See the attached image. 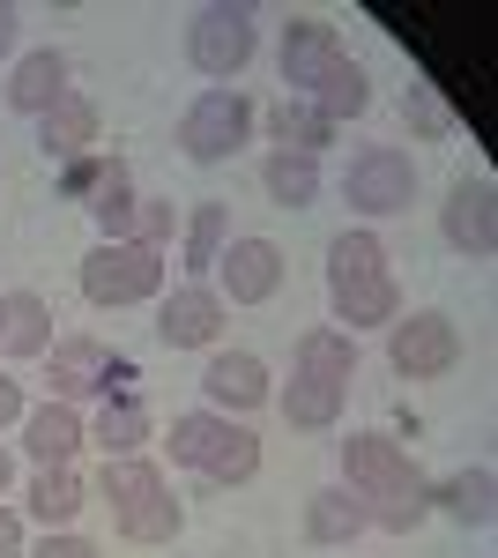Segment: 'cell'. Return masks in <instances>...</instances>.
<instances>
[{
  "instance_id": "obj_36",
  "label": "cell",
  "mask_w": 498,
  "mask_h": 558,
  "mask_svg": "<svg viewBox=\"0 0 498 558\" xmlns=\"http://www.w3.org/2000/svg\"><path fill=\"white\" fill-rule=\"evenodd\" d=\"M402 120H410L416 134H432V142H439V134H454V112H447V97H439L432 83H410V89H402Z\"/></svg>"
},
{
  "instance_id": "obj_38",
  "label": "cell",
  "mask_w": 498,
  "mask_h": 558,
  "mask_svg": "<svg viewBox=\"0 0 498 558\" xmlns=\"http://www.w3.org/2000/svg\"><path fill=\"white\" fill-rule=\"evenodd\" d=\"M31 558H97V544H89V536H75V529H45Z\"/></svg>"
},
{
  "instance_id": "obj_23",
  "label": "cell",
  "mask_w": 498,
  "mask_h": 558,
  "mask_svg": "<svg viewBox=\"0 0 498 558\" xmlns=\"http://www.w3.org/2000/svg\"><path fill=\"white\" fill-rule=\"evenodd\" d=\"M268 142H276V149H291V157H313V165H320V149L335 142V128L305 105V97H276V105H268Z\"/></svg>"
},
{
  "instance_id": "obj_20",
  "label": "cell",
  "mask_w": 498,
  "mask_h": 558,
  "mask_svg": "<svg viewBox=\"0 0 498 558\" xmlns=\"http://www.w3.org/2000/svg\"><path fill=\"white\" fill-rule=\"evenodd\" d=\"M83 439L105 454V462H120V454H142V439H149V410L134 402V395H105V410L83 425Z\"/></svg>"
},
{
  "instance_id": "obj_7",
  "label": "cell",
  "mask_w": 498,
  "mask_h": 558,
  "mask_svg": "<svg viewBox=\"0 0 498 558\" xmlns=\"http://www.w3.org/2000/svg\"><path fill=\"white\" fill-rule=\"evenodd\" d=\"M387 365L402 380H447L461 365V328L447 313H410V320L387 328Z\"/></svg>"
},
{
  "instance_id": "obj_29",
  "label": "cell",
  "mask_w": 498,
  "mask_h": 558,
  "mask_svg": "<svg viewBox=\"0 0 498 558\" xmlns=\"http://www.w3.org/2000/svg\"><path fill=\"white\" fill-rule=\"evenodd\" d=\"M223 439H231V417L223 410H186V417H171V462L179 470H208Z\"/></svg>"
},
{
  "instance_id": "obj_5",
  "label": "cell",
  "mask_w": 498,
  "mask_h": 558,
  "mask_svg": "<svg viewBox=\"0 0 498 558\" xmlns=\"http://www.w3.org/2000/svg\"><path fill=\"white\" fill-rule=\"evenodd\" d=\"M52 402H83V395H126L134 357H112L97 336H52Z\"/></svg>"
},
{
  "instance_id": "obj_9",
  "label": "cell",
  "mask_w": 498,
  "mask_h": 558,
  "mask_svg": "<svg viewBox=\"0 0 498 558\" xmlns=\"http://www.w3.org/2000/svg\"><path fill=\"white\" fill-rule=\"evenodd\" d=\"M416 462L410 447L394 439V432H350L342 439V492H357V499H379V492H394V484H410Z\"/></svg>"
},
{
  "instance_id": "obj_31",
  "label": "cell",
  "mask_w": 498,
  "mask_h": 558,
  "mask_svg": "<svg viewBox=\"0 0 498 558\" xmlns=\"http://www.w3.org/2000/svg\"><path fill=\"white\" fill-rule=\"evenodd\" d=\"M112 521H120V536H126V544H171V536L186 529V507L171 499V484H165V492H149V499L120 507Z\"/></svg>"
},
{
  "instance_id": "obj_22",
  "label": "cell",
  "mask_w": 498,
  "mask_h": 558,
  "mask_svg": "<svg viewBox=\"0 0 498 558\" xmlns=\"http://www.w3.org/2000/svg\"><path fill=\"white\" fill-rule=\"evenodd\" d=\"M305 105H313V112H320L328 128H342V120H357V112L373 105V75H365V68H357V60L342 52V60H335L328 75H320V83L305 89Z\"/></svg>"
},
{
  "instance_id": "obj_26",
  "label": "cell",
  "mask_w": 498,
  "mask_h": 558,
  "mask_svg": "<svg viewBox=\"0 0 498 558\" xmlns=\"http://www.w3.org/2000/svg\"><path fill=\"white\" fill-rule=\"evenodd\" d=\"M297 373L350 387L357 380V336H342V328H305V336H297Z\"/></svg>"
},
{
  "instance_id": "obj_39",
  "label": "cell",
  "mask_w": 498,
  "mask_h": 558,
  "mask_svg": "<svg viewBox=\"0 0 498 558\" xmlns=\"http://www.w3.org/2000/svg\"><path fill=\"white\" fill-rule=\"evenodd\" d=\"M23 410H31V402H23V380H15V373H0V432L23 425Z\"/></svg>"
},
{
  "instance_id": "obj_19",
  "label": "cell",
  "mask_w": 498,
  "mask_h": 558,
  "mask_svg": "<svg viewBox=\"0 0 498 558\" xmlns=\"http://www.w3.org/2000/svg\"><path fill=\"white\" fill-rule=\"evenodd\" d=\"M52 350V305L38 291H8L0 299V357H45Z\"/></svg>"
},
{
  "instance_id": "obj_11",
  "label": "cell",
  "mask_w": 498,
  "mask_h": 558,
  "mask_svg": "<svg viewBox=\"0 0 498 558\" xmlns=\"http://www.w3.org/2000/svg\"><path fill=\"white\" fill-rule=\"evenodd\" d=\"M223 320H231V305L216 299L208 283H179V291L157 305V336H165V350H216Z\"/></svg>"
},
{
  "instance_id": "obj_1",
  "label": "cell",
  "mask_w": 498,
  "mask_h": 558,
  "mask_svg": "<svg viewBox=\"0 0 498 558\" xmlns=\"http://www.w3.org/2000/svg\"><path fill=\"white\" fill-rule=\"evenodd\" d=\"M253 97L239 83L231 89H202L186 112H179V149H186V165H223V157H239L253 142Z\"/></svg>"
},
{
  "instance_id": "obj_41",
  "label": "cell",
  "mask_w": 498,
  "mask_h": 558,
  "mask_svg": "<svg viewBox=\"0 0 498 558\" xmlns=\"http://www.w3.org/2000/svg\"><path fill=\"white\" fill-rule=\"evenodd\" d=\"M15 23H23V15H15V8H0V60L15 52Z\"/></svg>"
},
{
  "instance_id": "obj_28",
  "label": "cell",
  "mask_w": 498,
  "mask_h": 558,
  "mask_svg": "<svg viewBox=\"0 0 498 558\" xmlns=\"http://www.w3.org/2000/svg\"><path fill=\"white\" fill-rule=\"evenodd\" d=\"M260 186H268L276 209H313V202H320V165H313V157H291V149H268Z\"/></svg>"
},
{
  "instance_id": "obj_4",
  "label": "cell",
  "mask_w": 498,
  "mask_h": 558,
  "mask_svg": "<svg viewBox=\"0 0 498 558\" xmlns=\"http://www.w3.org/2000/svg\"><path fill=\"white\" fill-rule=\"evenodd\" d=\"M342 202L357 216H402L416 202V165L410 149H394V142H373V149H357L350 157V172H342Z\"/></svg>"
},
{
  "instance_id": "obj_27",
  "label": "cell",
  "mask_w": 498,
  "mask_h": 558,
  "mask_svg": "<svg viewBox=\"0 0 498 558\" xmlns=\"http://www.w3.org/2000/svg\"><path fill=\"white\" fill-rule=\"evenodd\" d=\"M134 172H126V157H105V179L89 186V216H97V239H126V223H134Z\"/></svg>"
},
{
  "instance_id": "obj_21",
  "label": "cell",
  "mask_w": 498,
  "mask_h": 558,
  "mask_svg": "<svg viewBox=\"0 0 498 558\" xmlns=\"http://www.w3.org/2000/svg\"><path fill=\"white\" fill-rule=\"evenodd\" d=\"M23 499H31V521H38V529H75V514L89 507V484L75 476V462H60V470L31 476V492H23Z\"/></svg>"
},
{
  "instance_id": "obj_24",
  "label": "cell",
  "mask_w": 498,
  "mask_h": 558,
  "mask_svg": "<svg viewBox=\"0 0 498 558\" xmlns=\"http://www.w3.org/2000/svg\"><path fill=\"white\" fill-rule=\"evenodd\" d=\"M342 395H350V387L313 380V373H291V387H283L276 402H283V417H291L297 432H335L342 425Z\"/></svg>"
},
{
  "instance_id": "obj_25",
  "label": "cell",
  "mask_w": 498,
  "mask_h": 558,
  "mask_svg": "<svg viewBox=\"0 0 498 558\" xmlns=\"http://www.w3.org/2000/svg\"><path fill=\"white\" fill-rule=\"evenodd\" d=\"M432 521V476L416 470L410 484H394V492H379V499H365V529H387V536H410V529H424Z\"/></svg>"
},
{
  "instance_id": "obj_32",
  "label": "cell",
  "mask_w": 498,
  "mask_h": 558,
  "mask_svg": "<svg viewBox=\"0 0 498 558\" xmlns=\"http://www.w3.org/2000/svg\"><path fill=\"white\" fill-rule=\"evenodd\" d=\"M179 239H186V276H194V283L216 276V254L231 246V209H223V202H202V209L186 216V231H179Z\"/></svg>"
},
{
  "instance_id": "obj_35",
  "label": "cell",
  "mask_w": 498,
  "mask_h": 558,
  "mask_svg": "<svg viewBox=\"0 0 498 558\" xmlns=\"http://www.w3.org/2000/svg\"><path fill=\"white\" fill-rule=\"evenodd\" d=\"M186 231V216H179V202H134V223H126V239L134 246H149V254H165L171 239Z\"/></svg>"
},
{
  "instance_id": "obj_15",
  "label": "cell",
  "mask_w": 498,
  "mask_h": 558,
  "mask_svg": "<svg viewBox=\"0 0 498 558\" xmlns=\"http://www.w3.org/2000/svg\"><path fill=\"white\" fill-rule=\"evenodd\" d=\"M432 514H454L461 529H491L498 521V476L476 462V470H454L432 484Z\"/></svg>"
},
{
  "instance_id": "obj_8",
  "label": "cell",
  "mask_w": 498,
  "mask_h": 558,
  "mask_svg": "<svg viewBox=\"0 0 498 558\" xmlns=\"http://www.w3.org/2000/svg\"><path fill=\"white\" fill-rule=\"evenodd\" d=\"M439 231L461 260H491L498 246V186L491 179H454L447 186V209H439Z\"/></svg>"
},
{
  "instance_id": "obj_30",
  "label": "cell",
  "mask_w": 498,
  "mask_h": 558,
  "mask_svg": "<svg viewBox=\"0 0 498 558\" xmlns=\"http://www.w3.org/2000/svg\"><path fill=\"white\" fill-rule=\"evenodd\" d=\"M387 276V246H379V231H335L328 239V283H373Z\"/></svg>"
},
{
  "instance_id": "obj_2",
  "label": "cell",
  "mask_w": 498,
  "mask_h": 558,
  "mask_svg": "<svg viewBox=\"0 0 498 558\" xmlns=\"http://www.w3.org/2000/svg\"><path fill=\"white\" fill-rule=\"evenodd\" d=\"M260 52V15L253 8H202L194 23H186V60H194V75H208L216 89H231L246 75V60Z\"/></svg>"
},
{
  "instance_id": "obj_42",
  "label": "cell",
  "mask_w": 498,
  "mask_h": 558,
  "mask_svg": "<svg viewBox=\"0 0 498 558\" xmlns=\"http://www.w3.org/2000/svg\"><path fill=\"white\" fill-rule=\"evenodd\" d=\"M8 484H15V454L0 447V499H8Z\"/></svg>"
},
{
  "instance_id": "obj_37",
  "label": "cell",
  "mask_w": 498,
  "mask_h": 558,
  "mask_svg": "<svg viewBox=\"0 0 498 558\" xmlns=\"http://www.w3.org/2000/svg\"><path fill=\"white\" fill-rule=\"evenodd\" d=\"M97 179H105V157H75V165H60V194L68 202H89Z\"/></svg>"
},
{
  "instance_id": "obj_34",
  "label": "cell",
  "mask_w": 498,
  "mask_h": 558,
  "mask_svg": "<svg viewBox=\"0 0 498 558\" xmlns=\"http://www.w3.org/2000/svg\"><path fill=\"white\" fill-rule=\"evenodd\" d=\"M208 484H223V492H231V484H253V476H260V439H253L246 425H231V439H223V447H216V462H208Z\"/></svg>"
},
{
  "instance_id": "obj_18",
  "label": "cell",
  "mask_w": 498,
  "mask_h": 558,
  "mask_svg": "<svg viewBox=\"0 0 498 558\" xmlns=\"http://www.w3.org/2000/svg\"><path fill=\"white\" fill-rule=\"evenodd\" d=\"M89 142H97V105L68 89V97L38 120V149L52 157V165H75V157H89Z\"/></svg>"
},
{
  "instance_id": "obj_33",
  "label": "cell",
  "mask_w": 498,
  "mask_h": 558,
  "mask_svg": "<svg viewBox=\"0 0 498 558\" xmlns=\"http://www.w3.org/2000/svg\"><path fill=\"white\" fill-rule=\"evenodd\" d=\"M149 492H165V470L157 462H142V454H120V462H105L97 470V499L120 514V507H134V499H149Z\"/></svg>"
},
{
  "instance_id": "obj_3",
  "label": "cell",
  "mask_w": 498,
  "mask_h": 558,
  "mask_svg": "<svg viewBox=\"0 0 498 558\" xmlns=\"http://www.w3.org/2000/svg\"><path fill=\"white\" fill-rule=\"evenodd\" d=\"M165 291V254L134 246V239H97L83 254V299L89 305H142Z\"/></svg>"
},
{
  "instance_id": "obj_17",
  "label": "cell",
  "mask_w": 498,
  "mask_h": 558,
  "mask_svg": "<svg viewBox=\"0 0 498 558\" xmlns=\"http://www.w3.org/2000/svg\"><path fill=\"white\" fill-rule=\"evenodd\" d=\"M357 536H365V499H357V492L328 484V492H313V499H305V544L342 551V544H357Z\"/></svg>"
},
{
  "instance_id": "obj_6",
  "label": "cell",
  "mask_w": 498,
  "mask_h": 558,
  "mask_svg": "<svg viewBox=\"0 0 498 558\" xmlns=\"http://www.w3.org/2000/svg\"><path fill=\"white\" fill-rule=\"evenodd\" d=\"M283 276H291V260H283V246L276 239H260V231H246V239H231L223 254H216V299L223 305H268L276 291H283Z\"/></svg>"
},
{
  "instance_id": "obj_13",
  "label": "cell",
  "mask_w": 498,
  "mask_h": 558,
  "mask_svg": "<svg viewBox=\"0 0 498 558\" xmlns=\"http://www.w3.org/2000/svg\"><path fill=\"white\" fill-rule=\"evenodd\" d=\"M60 97H68V60H60L52 45L23 52V60L8 68V105H15L23 120H45V112H52Z\"/></svg>"
},
{
  "instance_id": "obj_10",
  "label": "cell",
  "mask_w": 498,
  "mask_h": 558,
  "mask_svg": "<svg viewBox=\"0 0 498 558\" xmlns=\"http://www.w3.org/2000/svg\"><path fill=\"white\" fill-rule=\"evenodd\" d=\"M202 395H208V410H223V417H246V410H260V402L276 395V380H268V365H260L253 350H208Z\"/></svg>"
},
{
  "instance_id": "obj_16",
  "label": "cell",
  "mask_w": 498,
  "mask_h": 558,
  "mask_svg": "<svg viewBox=\"0 0 498 558\" xmlns=\"http://www.w3.org/2000/svg\"><path fill=\"white\" fill-rule=\"evenodd\" d=\"M328 305H335V320H342V336H357V328H394V320H402L394 276H373V283H328Z\"/></svg>"
},
{
  "instance_id": "obj_14",
  "label": "cell",
  "mask_w": 498,
  "mask_h": 558,
  "mask_svg": "<svg viewBox=\"0 0 498 558\" xmlns=\"http://www.w3.org/2000/svg\"><path fill=\"white\" fill-rule=\"evenodd\" d=\"M23 447L38 454V470H60V462H75L89 439H83V417H75V402H38V410H23Z\"/></svg>"
},
{
  "instance_id": "obj_12",
  "label": "cell",
  "mask_w": 498,
  "mask_h": 558,
  "mask_svg": "<svg viewBox=\"0 0 498 558\" xmlns=\"http://www.w3.org/2000/svg\"><path fill=\"white\" fill-rule=\"evenodd\" d=\"M283 97H305V89L328 75L335 60H342V38H335V23L328 15H291L283 23Z\"/></svg>"
},
{
  "instance_id": "obj_40",
  "label": "cell",
  "mask_w": 498,
  "mask_h": 558,
  "mask_svg": "<svg viewBox=\"0 0 498 558\" xmlns=\"http://www.w3.org/2000/svg\"><path fill=\"white\" fill-rule=\"evenodd\" d=\"M0 558H23V514L0 507Z\"/></svg>"
}]
</instances>
